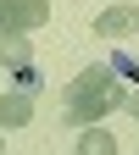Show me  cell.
<instances>
[{
	"mask_svg": "<svg viewBox=\"0 0 139 155\" xmlns=\"http://www.w3.org/2000/svg\"><path fill=\"white\" fill-rule=\"evenodd\" d=\"M128 105V89L111 78V67H89L67 83V116L72 127H100L106 111H123Z\"/></svg>",
	"mask_w": 139,
	"mask_h": 155,
	"instance_id": "cell-1",
	"label": "cell"
},
{
	"mask_svg": "<svg viewBox=\"0 0 139 155\" xmlns=\"http://www.w3.org/2000/svg\"><path fill=\"white\" fill-rule=\"evenodd\" d=\"M45 17H50V0H0V33H33V28H45Z\"/></svg>",
	"mask_w": 139,
	"mask_h": 155,
	"instance_id": "cell-2",
	"label": "cell"
},
{
	"mask_svg": "<svg viewBox=\"0 0 139 155\" xmlns=\"http://www.w3.org/2000/svg\"><path fill=\"white\" fill-rule=\"evenodd\" d=\"M95 33L100 39H134L139 33V6H111L95 17Z\"/></svg>",
	"mask_w": 139,
	"mask_h": 155,
	"instance_id": "cell-3",
	"label": "cell"
},
{
	"mask_svg": "<svg viewBox=\"0 0 139 155\" xmlns=\"http://www.w3.org/2000/svg\"><path fill=\"white\" fill-rule=\"evenodd\" d=\"M0 67H6V72L33 67V39H23V33H0Z\"/></svg>",
	"mask_w": 139,
	"mask_h": 155,
	"instance_id": "cell-4",
	"label": "cell"
},
{
	"mask_svg": "<svg viewBox=\"0 0 139 155\" xmlns=\"http://www.w3.org/2000/svg\"><path fill=\"white\" fill-rule=\"evenodd\" d=\"M33 122V100H28V94H0V133H11V127H28Z\"/></svg>",
	"mask_w": 139,
	"mask_h": 155,
	"instance_id": "cell-5",
	"label": "cell"
},
{
	"mask_svg": "<svg viewBox=\"0 0 139 155\" xmlns=\"http://www.w3.org/2000/svg\"><path fill=\"white\" fill-rule=\"evenodd\" d=\"M78 155H117V139L106 127H84L78 133Z\"/></svg>",
	"mask_w": 139,
	"mask_h": 155,
	"instance_id": "cell-6",
	"label": "cell"
},
{
	"mask_svg": "<svg viewBox=\"0 0 139 155\" xmlns=\"http://www.w3.org/2000/svg\"><path fill=\"white\" fill-rule=\"evenodd\" d=\"M106 67H111V78H123V83H134V89H139V61H134L128 50H117V55H111Z\"/></svg>",
	"mask_w": 139,
	"mask_h": 155,
	"instance_id": "cell-7",
	"label": "cell"
},
{
	"mask_svg": "<svg viewBox=\"0 0 139 155\" xmlns=\"http://www.w3.org/2000/svg\"><path fill=\"white\" fill-rule=\"evenodd\" d=\"M33 89H39V72L23 67V72H17V94H28V100H33Z\"/></svg>",
	"mask_w": 139,
	"mask_h": 155,
	"instance_id": "cell-8",
	"label": "cell"
},
{
	"mask_svg": "<svg viewBox=\"0 0 139 155\" xmlns=\"http://www.w3.org/2000/svg\"><path fill=\"white\" fill-rule=\"evenodd\" d=\"M123 111H134V116H139V89H128V105H123Z\"/></svg>",
	"mask_w": 139,
	"mask_h": 155,
	"instance_id": "cell-9",
	"label": "cell"
}]
</instances>
